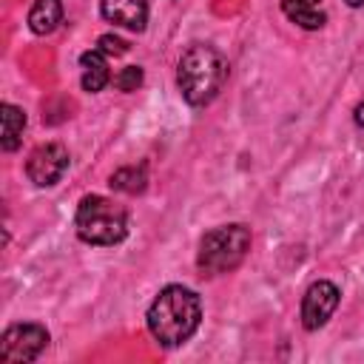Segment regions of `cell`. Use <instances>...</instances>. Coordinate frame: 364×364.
<instances>
[{
	"mask_svg": "<svg viewBox=\"0 0 364 364\" xmlns=\"http://www.w3.org/2000/svg\"><path fill=\"white\" fill-rule=\"evenodd\" d=\"M142 85V68L139 65H125L114 74V88L122 91V94H131Z\"/></svg>",
	"mask_w": 364,
	"mask_h": 364,
	"instance_id": "5bb4252c",
	"label": "cell"
},
{
	"mask_svg": "<svg viewBox=\"0 0 364 364\" xmlns=\"http://www.w3.org/2000/svg\"><path fill=\"white\" fill-rule=\"evenodd\" d=\"M344 3H347L350 9H361V6H364V0H344Z\"/></svg>",
	"mask_w": 364,
	"mask_h": 364,
	"instance_id": "e0dca14e",
	"label": "cell"
},
{
	"mask_svg": "<svg viewBox=\"0 0 364 364\" xmlns=\"http://www.w3.org/2000/svg\"><path fill=\"white\" fill-rule=\"evenodd\" d=\"M0 122H3V131H0V148L6 154L17 151L20 148V139H23V131H26V111L14 102H3L0 105Z\"/></svg>",
	"mask_w": 364,
	"mask_h": 364,
	"instance_id": "8fae6325",
	"label": "cell"
},
{
	"mask_svg": "<svg viewBox=\"0 0 364 364\" xmlns=\"http://www.w3.org/2000/svg\"><path fill=\"white\" fill-rule=\"evenodd\" d=\"M48 330L37 321L9 324L0 336V361L3 364H28L48 347Z\"/></svg>",
	"mask_w": 364,
	"mask_h": 364,
	"instance_id": "5b68a950",
	"label": "cell"
},
{
	"mask_svg": "<svg viewBox=\"0 0 364 364\" xmlns=\"http://www.w3.org/2000/svg\"><path fill=\"white\" fill-rule=\"evenodd\" d=\"M199 321H202V299L196 296V290L185 284L162 287L145 313L151 338L168 350L182 347L199 330Z\"/></svg>",
	"mask_w": 364,
	"mask_h": 364,
	"instance_id": "6da1fadb",
	"label": "cell"
},
{
	"mask_svg": "<svg viewBox=\"0 0 364 364\" xmlns=\"http://www.w3.org/2000/svg\"><path fill=\"white\" fill-rule=\"evenodd\" d=\"M97 48L102 54H108V57H119V54L128 51V43L122 37H117V34H100L97 37Z\"/></svg>",
	"mask_w": 364,
	"mask_h": 364,
	"instance_id": "9a60e30c",
	"label": "cell"
},
{
	"mask_svg": "<svg viewBox=\"0 0 364 364\" xmlns=\"http://www.w3.org/2000/svg\"><path fill=\"white\" fill-rule=\"evenodd\" d=\"M63 23V0H34L28 9V28L40 37L51 34Z\"/></svg>",
	"mask_w": 364,
	"mask_h": 364,
	"instance_id": "7c38bea8",
	"label": "cell"
},
{
	"mask_svg": "<svg viewBox=\"0 0 364 364\" xmlns=\"http://www.w3.org/2000/svg\"><path fill=\"white\" fill-rule=\"evenodd\" d=\"M145 182H148V176H145V168L139 165H128V168H119V171H114L111 173V179H108V185L114 188V191H122V193H142L145 191Z\"/></svg>",
	"mask_w": 364,
	"mask_h": 364,
	"instance_id": "4fadbf2b",
	"label": "cell"
},
{
	"mask_svg": "<svg viewBox=\"0 0 364 364\" xmlns=\"http://www.w3.org/2000/svg\"><path fill=\"white\" fill-rule=\"evenodd\" d=\"M80 68H82L80 85H82V91H88V94H97V91H102V88L111 82L108 54H102L97 46L80 54Z\"/></svg>",
	"mask_w": 364,
	"mask_h": 364,
	"instance_id": "9c48e42d",
	"label": "cell"
},
{
	"mask_svg": "<svg viewBox=\"0 0 364 364\" xmlns=\"http://www.w3.org/2000/svg\"><path fill=\"white\" fill-rule=\"evenodd\" d=\"M338 301H341V290H338V284H333L330 279H318V282H313V284L304 290V296H301V310H299V316H301V327L310 330V333L318 330V327H324V324L333 318Z\"/></svg>",
	"mask_w": 364,
	"mask_h": 364,
	"instance_id": "52a82bcc",
	"label": "cell"
},
{
	"mask_svg": "<svg viewBox=\"0 0 364 364\" xmlns=\"http://www.w3.org/2000/svg\"><path fill=\"white\" fill-rule=\"evenodd\" d=\"M68 162H71V156H68V148L65 145H60V142H43V145H37L28 154V159H26V176L37 188H51V185H57L63 179V173L68 171Z\"/></svg>",
	"mask_w": 364,
	"mask_h": 364,
	"instance_id": "8992f818",
	"label": "cell"
},
{
	"mask_svg": "<svg viewBox=\"0 0 364 364\" xmlns=\"http://www.w3.org/2000/svg\"><path fill=\"white\" fill-rule=\"evenodd\" d=\"M250 228L242 222H230V225H219L213 230H208L199 239V250H196V270L202 279H216L225 273H233L247 250H250Z\"/></svg>",
	"mask_w": 364,
	"mask_h": 364,
	"instance_id": "3957f363",
	"label": "cell"
},
{
	"mask_svg": "<svg viewBox=\"0 0 364 364\" xmlns=\"http://www.w3.org/2000/svg\"><path fill=\"white\" fill-rule=\"evenodd\" d=\"M74 230L80 242L111 247L128 236V210L100 193H85L74 213Z\"/></svg>",
	"mask_w": 364,
	"mask_h": 364,
	"instance_id": "277c9868",
	"label": "cell"
},
{
	"mask_svg": "<svg viewBox=\"0 0 364 364\" xmlns=\"http://www.w3.org/2000/svg\"><path fill=\"white\" fill-rule=\"evenodd\" d=\"M228 80V60L210 43H191L176 63V88L193 108L210 105Z\"/></svg>",
	"mask_w": 364,
	"mask_h": 364,
	"instance_id": "7a4b0ae2",
	"label": "cell"
},
{
	"mask_svg": "<svg viewBox=\"0 0 364 364\" xmlns=\"http://www.w3.org/2000/svg\"><path fill=\"white\" fill-rule=\"evenodd\" d=\"M148 0H100L102 20L114 23L117 28L145 31L148 26Z\"/></svg>",
	"mask_w": 364,
	"mask_h": 364,
	"instance_id": "ba28073f",
	"label": "cell"
},
{
	"mask_svg": "<svg viewBox=\"0 0 364 364\" xmlns=\"http://www.w3.org/2000/svg\"><path fill=\"white\" fill-rule=\"evenodd\" d=\"M353 119H355V125H358V128H364V100L355 105V111H353Z\"/></svg>",
	"mask_w": 364,
	"mask_h": 364,
	"instance_id": "2e32d148",
	"label": "cell"
},
{
	"mask_svg": "<svg viewBox=\"0 0 364 364\" xmlns=\"http://www.w3.org/2000/svg\"><path fill=\"white\" fill-rule=\"evenodd\" d=\"M282 11L290 23H296L304 31H318L327 23L321 0H282Z\"/></svg>",
	"mask_w": 364,
	"mask_h": 364,
	"instance_id": "30bf717a",
	"label": "cell"
}]
</instances>
